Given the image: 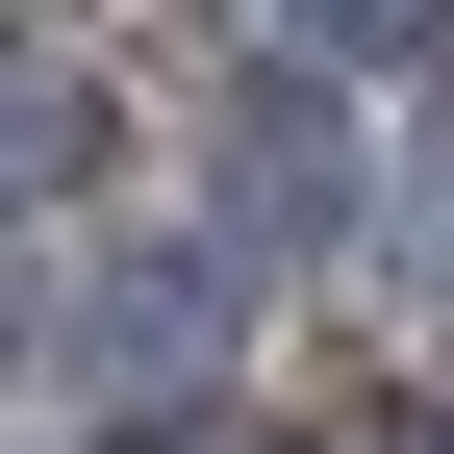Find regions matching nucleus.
<instances>
[{
	"mask_svg": "<svg viewBox=\"0 0 454 454\" xmlns=\"http://www.w3.org/2000/svg\"><path fill=\"white\" fill-rule=\"evenodd\" d=\"M328 26H429V0H328Z\"/></svg>",
	"mask_w": 454,
	"mask_h": 454,
	"instance_id": "nucleus-2",
	"label": "nucleus"
},
{
	"mask_svg": "<svg viewBox=\"0 0 454 454\" xmlns=\"http://www.w3.org/2000/svg\"><path fill=\"white\" fill-rule=\"evenodd\" d=\"M26 177H76V76H26V51H0V202Z\"/></svg>",
	"mask_w": 454,
	"mask_h": 454,
	"instance_id": "nucleus-1",
	"label": "nucleus"
}]
</instances>
